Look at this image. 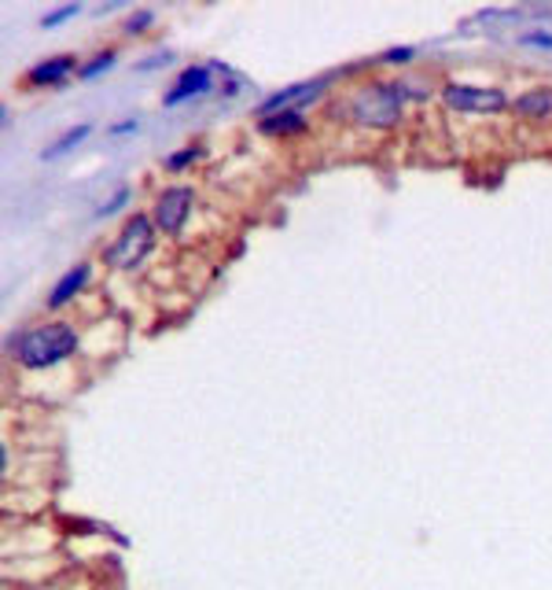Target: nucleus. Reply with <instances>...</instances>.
<instances>
[{"label":"nucleus","mask_w":552,"mask_h":590,"mask_svg":"<svg viewBox=\"0 0 552 590\" xmlns=\"http://www.w3.org/2000/svg\"><path fill=\"white\" fill-rule=\"evenodd\" d=\"M132 129H137V118H126V123H115V126H110V134L121 137V134H132Z\"/></svg>","instance_id":"obj_22"},{"label":"nucleus","mask_w":552,"mask_h":590,"mask_svg":"<svg viewBox=\"0 0 552 590\" xmlns=\"http://www.w3.org/2000/svg\"><path fill=\"white\" fill-rule=\"evenodd\" d=\"M214 67L210 63H192V67L181 71V78H177L170 89L162 96V107H177L184 101H192V96H203L206 89H214Z\"/></svg>","instance_id":"obj_6"},{"label":"nucleus","mask_w":552,"mask_h":590,"mask_svg":"<svg viewBox=\"0 0 552 590\" xmlns=\"http://www.w3.org/2000/svg\"><path fill=\"white\" fill-rule=\"evenodd\" d=\"M325 78H317V82H295V85H287V89L280 93H269L265 101L258 104V118H269L276 112H291V104H306V101H314V96L325 89Z\"/></svg>","instance_id":"obj_7"},{"label":"nucleus","mask_w":552,"mask_h":590,"mask_svg":"<svg viewBox=\"0 0 552 590\" xmlns=\"http://www.w3.org/2000/svg\"><path fill=\"white\" fill-rule=\"evenodd\" d=\"M126 203H129V189H126V185H121V189H118L115 196H110L107 203H99V207H96V214H99V218H104V214H115L118 207H126Z\"/></svg>","instance_id":"obj_17"},{"label":"nucleus","mask_w":552,"mask_h":590,"mask_svg":"<svg viewBox=\"0 0 552 590\" xmlns=\"http://www.w3.org/2000/svg\"><path fill=\"white\" fill-rule=\"evenodd\" d=\"M516 112L527 118H552V89L549 85H538V89H527L523 96H516Z\"/></svg>","instance_id":"obj_10"},{"label":"nucleus","mask_w":552,"mask_h":590,"mask_svg":"<svg viewBox=\"0 0 552 590\" xmlns=\"http://www.w3.org/2000/svg\"><path fill=\"white\" fill-rule=\"evenodd\" d=\"M155 244V225H151V218L148 214H132L126 225H121V233L115 244L107 247V262L115 270H132V266H140L144 255L151 251Z\"/></svg>","instance_id":"obj_3"},{"label":"nucleus","mask_w":552,"mask_h":590,"mask_svg":"<svg viewBox=\"0 0 552 590\" xmlns=\"http://www.w3.org/2000/svg\"><path fill=\"white\" fill-rule=\"evenodd\" d=\"M413 52H416V49H408V45H402V49H391V52H383L380 63H408V60H413Z\"/></svg>","instance_id":"obj_19"},{"label":"nucleus","mask_w":552,"mask_h":590,"mask_svg":"<svg viewBox=\"0 0 552 590\" xmlns=\"http://www.w3.org/2000/svg\"><path fill=\"white\" fill-rule=\"evenodd\" d=\"M88 134H93V123H77V126H71L63 137H55L52 145L41 151V159H55V156H63V151H71V148L82 145V140H85Z\"/></svg>","instance_id":"obj_12"},{"label":"nucleus","mask_w":552,"mask_h":590,"mask_svg":"<svg viewBox=\"0 0 552 590\" xmlns=\"http://www.w3.org/2000/svg\"><path fill=\"white\" fill-rule=\"evenodd\" d=\"M199 156H203V148H181V151H173V156H166V170H181V167H188V162H195Z\"/></svg>","instance_id":"obj_14"},{"label":"nucleus","mask_w":552,"mask_h":590,"mask_svg":"<svg viewBox=\"0 0 552 590\" xmlns=\"http://www.w3.org/2000/svg\"><path fill=\"white\" fill-rule=\"evenodd\" d=\"M402 96H397L394 82H369L361 85L358 93H353L350 101V115L358 118L361 126H375V129H386V126H397L402 123Z\"/></svg>","instance_id":"obj_2"},{"label":"nucleus","mask_w":552,"mask_h":590,"mask_svg":"<svg viewBox=\"0 0 552 590\" xmlns=\"http://www.w3.org/2000/svg\"><path fill=\"white\" fill-rule=\"evenodd\" d=\"M243 85H247V78H240V74H232V78H229L225 85H221V93H225V96H236V93L243 89Z\"/></svg>","instance_id":"obj_21"},{"label":"nucleus","mask_w":552,"mask_h":590,"mask_svg":"<svg viewBox=\"0 0 552 590\" xmlns=\"http://www.w3.org/2000/svg\"><path fill=\"white\" fill-rule=\"evenodd\" d=\"M151 19H155L151 8H140V12H132V15L126 19V34H140V30L151 23Z\"/></svg>","instance_id":"obj_18"},{"label":"nucleus","mask_w":552,"mask_h":590,"mask_svg":"<svg viewBox=\"0 0 552 590\" xmlns=\"http://www.w3.org/2000/svg\"><path fill=\"white\" fill-rule=\"evenodd\" d=\"M74 67H77V56L63 52V56H52V60L33 63V67L26 71V82H30V85H63L66 78H71ZM77 71H82V67H77Z\"/></svg>","instance_id":"obj_8"},{"label":"nucleus","mask_w":552,"mask_h":590,"mask_svg":"<svg viewBox=\"0 0 552 590\" xmlns=\"http://www.w3.org/2000/svg\"><path fill=\"white\" fill-rule=\"evenodd\" d=\"M192 203H195V192L188 189V185H173V189H162L155 196V225L162 229V233H181V225L188 222V214H192Z\"/></svg>","instance_id":"obj_5"},{"label":"nucleus","mask_w":552,"mask_h":590,"mask_svg":"<svg viewBox=\"0 0 552 590\" xmlns=\"http://www.w3.org/2000/svg\"><path fill=\"white\" fill-rule=\"evenodd\" d=\"M82 12V4H63V8H52V12H44L41 15V27H55V23H63V19H71Z\"/></svg>","instance_id":"obj_15"},{"label":"nucleus","mask_w":552,"mask_h":590,"mask_svg":"<svg viewBox=\"0 0 552 590\" xmlns=\"http://www.w3.org/2000/svg\"><path fill=\"white\" fill-rule=\"evenodd\" d=\"M519 45L552 49V34H549V30H523V34H519Z\"/></svg>","instance_id":"obj_16"},{"label":"nucleus","mask_w":552,"mask_h":590,"mask_svg":"<svg viewBox=\"0 0 552 590\" xmlns=\"http://www.w3.org/2000/svg\"><path fill=\"white\" fill-rule=\"evenodd\" d=\"M162 63H170V52H155V56L140 60V63H137V71H155V67H162Z\"/></svg>","instance_id":"obj_20"},{"label":"nucleus","mask_w":552,"mask_h":590,"mask_svg":"<svg viewBox=\"0 0 552 590\" xmlns=\"http://www.w3.org/2000/svg\"><path fill=\"white\" fill-rule=\"evenodd\" d=\"M115 56H118L115 49H104V52H96L93 60H88V63H82V71H77V74H82V78H96L99 71L115 67Z\"/></svg>","instance_id":"obj_13"},{"label":"nucleus","mask_w":552,"mask_h":590,"mask_svg":"<svg viewBox=\"0 0 552 590\" xmlns=\"http://www.w3.org/2000/svg\"><path fill=\"white\" fill-rule=\"evenodd\" d=\"M442 101H446L453 112H468V115H493L505 112L508 96L497 85H464V82H446L442 85Z\"/></svg>","instance_id":"obj_4"},{"label":"nucleus","mask_w":552,"mask_h":590,"mask_svg":"<svg viewBox=\"0 0 552 590\" xmlns=\"http://www.w3.org/2000/svg\"><path fill=\"white\" fill-rule=\"evenodd\" d=\"M262 129L265 134H273V137H287V134H302L306 129V118H302V112H276V115H269V118H262Z\"/></svg>","instance_id":"obj_11"},{"label":"nucleus","mask_w":552,"mask_h":590,"mask_svg":"<svg viewBox=\"0 0 552 590\" xmlns=\"http://www.w3.org/2000/svg\"><path fill=\"white\" fill-rule=\"evenodd\" d=\"M88 277H93V266H88V262H77L74 270H66L60 277V284H55L52 295H49V307H63V303H71L74 295L85 288Z\"/></svg>","instance_id":"obj_9"},{"label":"nucleus","mask_w":552,"mask_h":590,"mask_svg":"<svg viewBox=\"0 0 552 590\" xmlns=\"http://www.w3.org/2000/svg\"><path fill=\"white\" fill-rule=\"evenodd\" d=\"M77 333L71 322H49V325H33L15 340V358L30 369H44L63 362L66 355H74Z\"/></svg>","instance_id":"obj_1"}]
</instances>
